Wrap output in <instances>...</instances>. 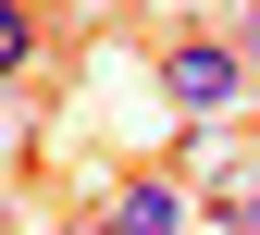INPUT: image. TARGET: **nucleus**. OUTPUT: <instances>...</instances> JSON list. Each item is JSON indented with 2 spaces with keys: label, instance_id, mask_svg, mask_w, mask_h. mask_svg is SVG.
Wrapping results in <instances>:
<instances>
[{
  "label": "nucleus",
  "instance_id": "1",
  "mask_svg": "<svg viewBox=\"0 0 260 235\" xmlns=\"http://www.w3.org/2000/svg\"><path fill=\"white\" fill-rule=\"evenodd\" d=\"M236 87H248V50L236 38H174V50H161V99H174L186 124H199V112H236Z\"/></svg>",
  "mask_w": 260,
  "mask_h": 235
},
{
  "label": "nucleus",
  "instance_id": "2",
  "mask_svg": "<svg viewBox=\"0 0 260 235\" xmlns=\"http://www.w3.org/2000/svg\"><path fill=\"white\" fill-rule=\"evenodd\" d=\"M100 235H186V186L174 174H124L100 198Z\"/></svg>",
  "mask_w": 260,
  "mask_h": 235
},
{
  "label": "nucleus",
  "instance_id": "3",
  "mask_svg": "<svg viewBox=\"0 0 260 235\" xmlns=\"http://www.w3.org/2000/svg\"><path fill=\"white\" fill-rule=\"evenodd\" d=\"M38 62H50V13L38 0H0V87H25Z\"/></svg>",
  "mask_w": 260,
  "mask_h": 235
},
{
  "label": "nucleus",
  "instance_id": "4",
  "mask_svg": "<svg viewBox=\"0 0 260 235\" xmlns=\"http://www.w3.org/2000/svg\"><path fill=\"white\" fill-rule=\"evenodd\" d=\"M211 211H223V223H236V235H260V174H236V186H223V198H211Z\"/></svg>",
  "mask_w": 260,
  "mask_h": 235
},
{
  "label": "nucleus",
  "instance_id": "5",
  "mask_svg": "<svg viewBox=\"0 0 260 235\" xmlns=\"http://www.w3.org/2000/svg\"><path fill=\"white\" fill-rule=\"evenodd\" d=\"M236 50H248V62H260V0H248V25H236Z\"/></svg>",
  "mask_w": 260,
  "mask_h": 235
}]
</instances>
